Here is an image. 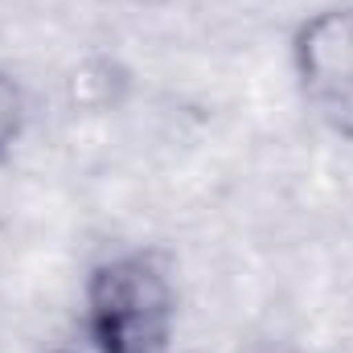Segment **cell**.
Returning a JSON list of instances; mask_svg holds the SVG:
<instances>
[{
  "label": "cell",
  "instance_id": "3957f363",
  "mask_svg": "<svg viewBox=\"0 0 353 353\" xmlns=\"http://www.w3.org/2000/svg\"><path fill=\"white\" fill-rule=\"evenodd\" d=\"M25 123H29V99H25V87L0 66V165H4V161L12 157V148L21 144Z\"/></svg>",
  "mask_w": 353,
  "mask_h": 353
},
{
  "label": "cell",
  "instance_id": "6da1fadb",
  "mask_svg": "<svg viewBox=\"0 0 353 353\" xmlns=\"http://www.w3.org/2000/svg\"><path fill=\"white\" fill-rule=\"evenodd\" d=\"M176 292L152 251H123L90 267L83 333L94 353H169Z\"/></svg>",
  "mask_w": 353,
  "mask_h": 353
},
{
  "label": "cell",
  "instance_id": "7a4b0ae2",
  "mask_svg": "<svg viewBox=\"0 0 353 353\" xmlns=\"http://www.w3.org/2000/svg\"><path fill=\"white\" fill-rule=\"evenodd\" d=\"M292 70L316 107L353 103V4L333 0L308 12L292 33Z\"/></svg>",
  "mask_w": 353,
  "mask_h": 353
}]
</instances>
